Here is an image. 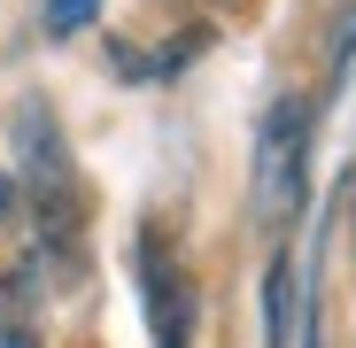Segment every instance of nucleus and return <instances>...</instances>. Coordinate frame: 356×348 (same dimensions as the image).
Instances as JSON below:
<instances>
[{
	"mask_svg": "<svg viewBox=\"0 0 356 348\" xmlns=\"http://www.w3.org/2000/svg\"><path fill=\"white\" fill-rule=\"evenodd\" d=\"M286 286H294V263L286 256H271V279H264V348H286Z\"/></svg>",
	"mask_w": 356,
	"mask_h": 348,
	"instance_id": "obj_2",
	"label": "nucleus"
},
{
	"mask_svg": "<svg viewBox=\"0 0 356 348\" xmlns=\"http://www.w3.org/2000/svg\"><path fill=\"white\" fill-rule=\"evenodd\" d=\"M101 16V0H47V31L54 39H70V31H86Z\"/></svg>",
	"mask_w": 356,
	"mask_h": 348,
	"instance_id": "obj_3",
	"label": "nucleus"
},
{
	"mask_svg": "<svg viewBox=\"0 0 356 348\" xmlns=\"http://www.w3.org/2000/svg\"><path fill=\"white\" fill-rule=\"evenodd\" d=\"M302 201H310V101L286 93V101H271L264 132H256V217L294 224Z\"/></svg>",
	"mask_w": 356,
	"mask_h": 348,
	"instance_id": "obj_1",
	"label": "nucleus"
},
{
	"mask_svg": "<svg viewBox=\"0 0 356 348\" xmlns=\"http://www.w3.org/2000/svg\"><path fill=\"white\" fill-rule=\"evenodd\" d=\"M348 54H356V0H348V16H341V31H333V70H348Z\"/></svg>",
	"mask_w": 356,
	"mask_h": 348,
	"instance_id": "obj_4",
	"label": "nucleus"
},
{
	"mask_svg": "<svg viewBox=\"0 0 356 348\" xmlns=\"http://www.w3.org/2000/svg\"><path fill=\"white\" fill-rule=\"evenodd\" d=\"M8 209H16V186H8V179H0V217H8Z\"/></svg>",
	"mask_w": 356,
	"mask_h": 348,
	"instance_id": "obj_5",
	"label": "nucleus"
},
{
	"mask_svg": "<svg viewBox=\"0 0 356 348\" xmlns=\"http://www.w3.org/2000/svg\"><path fill=\"white\" fill-rule=\"evenodd\" d=\"M0 348H16V340H0Z\"/></svg>",
	"mask_w": 356,
	"mask_h": 348,
	"instance_id": "obj_6",
	"label": "nucleus"
}]
</instances>
